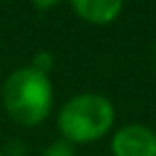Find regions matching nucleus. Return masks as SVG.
<instances>
[{
  "label": "nucleus",
  "mask_w": 156,
  "mask_h": 156,
  "mask_svg": "<svg viewBox=\"0 0 156 156\" xmlns=\"http://www.w3.org/2000/svg\"><path fill=\"white\" fill-rule=\"evenodd\" d=\"M154 69H156V41H154Z\"/></svg>",
  "instance_id": "obj_8"
},
{
  "label": "nucleus",
  "mask_w": 156,
  "mask_h": 156,
  "mask_svg": "<svg viewBox=\"0 0 156 156\" xmlns=\"http://www.w3.org/2000/svg\"><path fill=\"white\" fill-rule=\"evenodd\" d=\"M69 5L81 22L92 26L113 24L124 11V0H69Z\"/></svg>",
  "instance_id": "obj_4"
},
{
  "label": "nucleus",
  "mask_w": 156,
  "mask_h": 156,
  "mask_svg": "<svg viewBox=\"0 0 156 156\" xmlns=\"http://www.w3.org/2000/svg\"><path fill=\"white\" fill-rule=\"evenodd\" d=\"M115 126V105L101 92L69 96L56 115L60 139L73 145H88L105 139Z\"/></svg>",
  "instance_id": "obj_2"
},
{
  "label": "nucleus",
  "mask_w": 156,
  "mask_h": 156,
  "mask_svg": "<svg viewBox=\"0 0 156 156\" xmlns=\"http://www.w3.org/2000/svg\"><path fill=\"white\" fill-rule=\"evenodd\" d=\"M41 156H77V150L73 143H69L64 139H56L43 147Z\"/></svg>",
  "instance_id": "obj_5"
},
{
  "label": "nucleus",
  "mask_w": 156,
  "mask_h": 156,
  "mask_svg": "<svg viewBox=\"0 0 156 156\" xmlns=\"http://www.w3.org/2000/svg\"><path fill=\"white\" fill-rule=\"evenodd\" d=\"M0 156H7V154H5V152H2V150H0Z\"/></svg>",
  "instance_id": "obj_9"
},
{
  "label": "nucleus",
  "mask_w": 156,
  "mask_h": 156,
  "mask_svg": "<svg viewBox=\"0 0 156 156\" xmlns=\"http://www.w3.org/2000/svg\"><path fill=\"white\" fill-rule=\"evenodd\" d=\"M111 156H156V130L147 124L130 122L111 133Z\"/></svg>",
  "instance_id": "obj_3"
},
{
  "label": "nucleus",
  "mask_w": 156,
  "mask_h": 156,
  "mask_svg": "<svg viewBox=\"0 0 156 156\" xmlns=\"http://www.w3.org/2000/svg\"><path fill=\"white\" fill-rule=\"evenodd\" d=\"M30 2H32L34 9H39V11H49V9H54L56 5H60V0H30Z\"/></svg>",
  "instance_id": "obj_7"
},
{
  "label": "nucleus",
  "mask_w": 156,
  "mask_h": 156,
  "mask_svg": "<svg viewBox=\"0 0 156 156\" xmlns=\"http://www.w3.org/2000/svg\"><path fill=\"white\" fill-rule=\"evenodd\" d=\"M0 98L11 122L24 128H34L43 124L54 109V83L49 75L26 64L9 73L0 90Z\"/></svg>",
  "instance_id": "obj_1"
},
{
  "label": "nucleus",
  "mask_w": 156,
  "mask_h": 156,
  "mask_svg": "<svg viewBox=\"0 0 156 156\" xmlns=\"http://www.w3.org/2000/svg\"><path fill=\"white\" fill-rule=\"evenodd\" d=\"M54 64H56L54 54L47 51V49H39V51L32 56V60H30V66L37 69V71H41V73H45V75H49V73L54 71Z\"/></svg>",
  "instance_id": "obj_6"
}]
</instances>
